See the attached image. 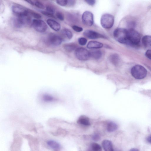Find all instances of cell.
Listing matches in <instances>:
<instances>
[{
  "mask_svg": "<svg viewBox=\"0 0 151 151\" xmlns=\"http://www.w3.org/2000/svg\"><path fill=\"white\" fill-rule=\"evenodd\" d=\"M26 1L29 4H30L32 5H34V1L27 0V1Z\"/></svg>",
  "mask_w": 151,
  "mask_h": 151,
  "instance_id": "cell-37",
  "label": "cell"
},
{
  "mask_svg": "<svg viewBox=\"0 0 151 151\" xmlns=\"http://www.w3.org/2000/svg\"><path fill=\"white\" fill-rule=\"evenodd\" d=\"M140 40V35L136 31L133 29L128 30L127 44L137 45L139 43Z\"/></svg>",
  "mask_w": 151,
  "mask_h": 151,
  "instance_id": "cell-3",
  "label": "cell"
},
{
  "mask_svg": "<svg viewBox=\"0 0 151 151\" xmlns=\"http://www.w3.org/2000/svg\"><path fill=\"white\" fill-rule=\"evenodd\" d=\"M109 60L112 64L116 65L119 61V56L116 54H112L109 56Z\"/></svg>",
  "mask_w": 151,
  "mask_h": 151,
  "instance_id": "cell-20",
  "label": "cell"
},
{
  "mask_svg": "<svg viewBox=\"0 0 151 151\" xmlns=\"http://www.w3.org/2000/svg\"><path fill=\"white\" fill-rule=\"evenodd\" d=\"M63 39L60 37L55 34L51 33L48 36L47 42L51 46H57L60 45Z\"/></svg>",
  "mask_w": 151,
  "mask_h": 151,
  "instance_id": "cell-7",
  "label": "cell"
},
{
  "mask_svg": "<svg viewBox=\"0 0 151 151\" xmlns=\"http://www.w3.org/2000/svg\"><path fill=\"white\" fill-rule=\"evenodd\" d=\"M78 41L80 45L83 46L86 44L87 42V40L84 37H81L78 38Z\"/></svg>",
  "mask_w": 151,
  "mask_h": 151,
  "instance_id": "cell-27",
  "label": "cell"
},
{
  "mask_svg": "<svg viewBox=\"0 0 151 151\" xmlns=\"http://www.w3.org/2000/svg\"><path fill=\"white\" fill-rule=\"evenodd\" d=\"M90 57L95 59H100L101 57L102 54L99 50H94L90 52Z\"/></svg>",
  "mask_w": 151,
  "mask_h": 151,
  "instance_id": "cell-19",
  "label": "cell"
},
{
  "mask_svg": "<svg viewBox=\"0 0 151 151\" xmlns=\"http://www.w3.org/2000/svg\"><path fill=\"white\" fill-rule=\"evenodd\" d=\"M86 151H102V149L99 144L93 142L89 145Z\"/></svg>",
  "mask_w": 151,
  "mask_h": 151,
  "instance_id": "cell-17",
  "label": "cell"
},
{
  "mask_svg": "<svg viewBox=\"0 0 151 151\" xmlns=\"http://www.w3.org/2000/svg\"><path fill=\"white\" fill-rule=\"evenodd\" d=\"M28 14L31 17H33L37 19H40L41 16L39 14L31 10H29Z\"/></svg>",
  "mask_w": 151,
  "mask_h": 151,
  "instance_id": "cell-22",
  "label": "cell"
},
{
  "mask_svg": "<svg viewBox=\"0 0 151 151\" xmlns=\"http://www.w3.org/2000/svg\"><path fill=\"white\" fill-rule=\"evenodd\" d=\"M56 16L59 19L63 21L64 19V16L63 13L60 12H57L56 13Z\"/></svg>",
  "mask_w": 151,
  "mask_h": 151,
  "instance_id": "cell-29",
  "label": "cell"
},
{
  "mask_svg": "<svg viewBox=\"0 0 151 151\" xmlns=\"http://www.w3.org/2000/svg\"><path fill=\"white\" fill-rule=\"evenodd\" d=\"M82 19L83 23L87 26H91L93 23V14L89 11H85L83 13Z\"/></svg>",
  "mask_w": 151,
  "mask_h": 151,
  "instance_id": "cell-9",
  "label": "cell"
},
{
  "mask_svg": "<svg viewBox=\"0 0 151 151\" xmlns=\"http://www.w3.org/2000/svg\"><path fill=\"white\" fill-rule=\"evenodd\" d=\"M114 151H121L120 150H119L116 149L115 150H114Z\"/></svg>",
  "mask_w": 151,
  "mask_h": 151,
  "instance_id": "cell-39",
  "label": "cell"
},
{
  "mask_svg": "<svg viewBox=\"0 0 151 151\" xmlns=\"http://www.w3.org/2000/svg\"><path fill=\"white\" fill-rule=\"evenodd\" d=\"M92 139L95 141H98L100 139V136L98 134L95 133L93 134L92 136Z\"/></svg>",
  "mask_w": 151,
  "mask_h": 151,
  "instance_id": "cell-30",
  "label": "cell"
},
{
  "mask_svg": "<svg viewBox=\"0 0 151 151\" xmlns=\"http://www.w3.org/2000/svg\"><path fill=\"white\" fill-rule=\"evenodd\" d=\"M12 8L13 13L17 16L28 14L29 10L21 5L17 4L13 5Z\"/></svg>",
  "mask_w": 151,
  "mask_h": 151,
  "instance_id": "cell-8",
  "label": "cell"
},
{
  "mask_svg": "<svg viewBox=\"0 0 151 151\" xmlns=\"http://www.w3.org/2000/svg\"><path fill=\"white\" fill-rule=\"evenodd\" d=\"M77 123L79 124L85 126H88L90 125L89 118L85 116H80L78 120Z\"/></svg>",
  "mask_w": 151,
  "mask_h": 151,
  "instance_id": "cell-15",
  "label": "cell"
},
{
  "mask_svg": "<svg viewBox=\"0 0 151 151\" xmlns=\"http://www.w3.org/2000/svg\"><path fill=\"white\" fill-rule=\"evenodd\" d=\"M68 4L70 5H73L75 3V1L74 0H68Z\"/></svg>",
  "mask_w": 151,
  "mask_h": 151,
  "instance_id": "cell-35",
  "label": "cell"
},
{
  "mask_svg": "<svg viewBox=\"0 0 151 151\" xmlns=\"http://www.w3.org/2000/svg\"><path fill=\"white\" fill-rule=\"evenodd\" d=\"M47 22L48 25L55 31H58L60 29V24L54 20L48 19L47 20Z\"/></svg>",
  "mask_w": 151,
  "mask_h": 151,
  "instance_id": "cell-11",
  "label": "cell"
},
{
  "mask_svg": "<svg viewBox=\"0 0 151 151\" xmlns=\"http://www.w3.org/2000/svg\"><path fill=\"white\" fill-rule=\"evenodd\" d=\"M104 151H114L111 142L108 140H104L102 143Z\"/></svg>",
  "mask_w": 151,
  "mask_h": 151,
  "instance_id": "cell-12",
  "label": "cell"
},
{
  "mask_svg": "<svg viewBox=\"0 0 151 151\" xmlns=\"http://www.w3.org/2000/svg\"><path fill=\"white\" fill-rule=\"evenodd\" d=\"M63 47L67 51L70 52L76 49V46L74 43H69L64 44Z\"/></svg>",
  "mask_w": 151,
  "mask_h": 151,
  "instance_id": "cell-21",
  "label": "cell"
},
{
  "mask_svg": "<svg viewBox=\"0 0 151 151\" xmlns=\"http://www.w3.org/2000/svg\"><path fill=\"white\" fill-rule=\"evenodd\" d=\"M144 46L146 48L151 49V36L146 35L144 36L142 40Z\"/></svg>",
  "mask_w": 151,
  "mask_h": 151,
  "instance_id": "cell-16",
  "label": "cell"
},
{
  "mask_svg": "<svg viewBox=\"0 0 151 151\" xmlns=\"http://www.w3.org/2000/svg\"><path fill=\"white\" fill-rule=\"evenodd\" d=\"M86 2L90 5H93L95 3V1L94 0H86Z\"/></svg>",
  "mask_w": 151,
  "mask_h": 151,
  "instance_id": "cell-34",
  "label": "cell"
},
{
  "mask_svg": "<svg viewBox=\"0 0 151 151\" xmlns=\"http://www.w3.org/2000/svg\"><path fill=\"white\" fill-rule=\"evenodd\" d=\"M147 141L151 144V135L149 136L147 138Z\"/></svg>",
  "mask_w": 151,
  "mask_h": 151,
  "instance_id": "cell-36",
  "label": "cell"
},
{
  "mask_svg": "<svg viewBox=\"0 0 151 151\" xmlns=\"http://www.w3.org/2000/svg\"><path fill=\"white\" fill-rule=\"evenodd\" d=\"M103 44L96 41H91L88 43L87 47L89 49H98L101 48Z\"/></svg>",
  "mask_w": 151,
  "mask_h": 151,
  "instance_id": "cell-13",
  "label": "cell"
},
{
  "mask_svg": "<svg viewBox=\"0 0 151 151\" xmlns=\"http://www.w3.org/2000/svg\"><path fill=\"white\" fill-rule=\"evenodd\" d=\"M75 54L76 58L81 60H86L90 58V52L83 48L76 49L75 52Z\"/></svg>",
  "mask_w": 151,
  "mask_h": 151,
  "instance_id": "cell-5",
  "label": "cell"
},
{
  "mask_svg": "<svg viewBox=\"0 0 151 151\" xmlns=\"http://www.w3.org/2000/svg\"><path fill=\"white\" fill-rule=\"evenodd\" d=\"M47 145L52 149L58 150L61 148L60 144L57 142L52 140H49L47 142Z\"/></svg>",
  "mask_w": 151,
  "mask_h": 151,
  "instance_id": "cell-14",
  "label": "cell"
},
{
  "mask_svg": "<svg viewBox=\"0 0 151 151\" xmlns=\"http://www.w3.org/2000/svg\"><path fill=\"white\" fill-rule=\"evenodd\" d=\"M42 14H43L46 16H48L49 17H55L54 15L53 14H52L50 13L47 12L46 11H42Z\"/></svg>",
  "mask_w": 151,
  "mask_h": 151,
  "instance_id": "cell-33",
  "label": "cell"
},
{
  "mask_svg": "<svg viewBox=\"0 0 151 151\" xmlns=\"http://www.w3.org/2000/svg\"><path fill=\"white\" fill-rule=\"evenodd\" d=\"M34 5L35 6L37 7L40 9H43L44 7V5L42 3L39 1H34Z\"/></svg>",
  "mask_w": 151,
  "mask_h": 151,
  "instance_id": "cell-26",
  "label": "cell"
},
{
  "mask_svg": "<svg viewBox=\"0 0 151 151\" xmlns=\"http://www.w3.org/2000/svg\"><path fill=\"white\" fill-rule=\"evenodd\" d=\"M46 11L54 15L55 9L52 6L50 5H47L46 6Z\"/></svg>",
  "mask_w": 151,
  "mask_h": 151,
  "instance_id": "cell-25",
  "label": "cell"
},
{
  "mask_svg": "<svg viewBox=\"0 0 151 151\" xmlns=\"http://www.w3.org/2000/svg\"><path fill=\"white\" fill-rule=\"evenodd\" d=\"M132 76L135 78L141 79L144 78L147 74V71L143 66L137 65L134 66L131 71Z\"/></svg>",
  "mask_w": 151,
  "mask_h": 151,
  "instance_id": "cell-2",
  "label": "cell"
},
{
  "mask_svg": "<svg viewBox=\"0 0 151 151\" xmlns=\"http://www.w3.org/2000/svg\"><path fill=\"white\" fill-rule=\"evenodd\" d=\"M62 33L64 36L67 37L69 39H70L72 37V33L68 29H63L62 31Z\"/></svg>",
  "mask_w": 151,
  "mask_h": 151,
  "instance_id": "cell-23",
  "label": "cell"
},
{
  "mask_svg": "<svg viewBox=\"0 0 151 151\" xmlns=\"http://www.w3.org/2000/svg\"><path fill=\"white\" fill-rule=\"evenodd\" d=\"M56 3L59 5L61 6H65L68 4L67 0H57L56 1Z\"/></svg>",
  "mask_w": 151,
  "mask_h": 151,
  "instance_id": "cell-28",
  "label": "cell"
},
{
  "mask_svg": "<svg viewBox=\"0 0 151 151\" xmlns=\"http://www.w3.org/2000/svg\"><path fill=\"white\" fill-rule=\"evenodd\" d=\"M100 22L101 25L104 28L110 29L113 27L114 24V17L110 14H104L101 17Z\"/></svg>",
  "mask_w": 151,
  "mask_h": 151,
  "instance_id": "cell-4",
  "label": "cell"
},
{
  "mask_svg": "<svg viewBox=\"0 0 151 151\" xmlns=\"http://www.w3.org/2000/svg\"><path fill=\"white\" fill-rule=\"evenodd\" d=\"M115 39L119 43L127 44L128 42V30L123 28H118L114 32Z\"/></svg>",
  "mask_w": 151,
  "mask_h": 151,
  "instance_id": "cell-1",
  "label": "cell"
},
{
  "mask_svg": "<svg viewBox=\"0 0 151 151\" xmlns=\"http://www.w3.org/2000/svg\"><path fill=\"white\" fill-rule=\"evenodd\" d=\"M13 24L14 27L17 28H20L23 27L20 20L17 17L13 19Z\"/></svg>",
  "mask_w": 151,
  "mask_h": 151,
  "instance_id": "cell-24",
  "label": "cell"
},
{
  "mask_svg": "<svg viewBox=\"0 0 151 151\" xmlns=\"http://www.w3.org/2000/svg\"><path fill=\"white\" fill-rule=\"evenodd\" d=\"M32 24L34 29L40 32H44L47 29L46 24L43 21L40 19H34Z\"/></svg>",
  "mask_w": 151,
  "mask_h": 151,
  "instance_id": "cell-6",
  "label": "cell"
},
{
  "mask_svg": "<svg viewBox=\"0 0 151 151\" xmlns=\"http://www.w3.org/2000/svg\"><path fill=\"white\" fill-rule=\"evenodd\" d=\"M129 151H139L138 150L137 148H133L131 149Z\"/></svg>",
  "mask_w": 151,
  "mask_h": 151,
  "instance_id": "cell-38",
  "label": "cell"
},
{
  "mask_svg": "<svg viewBox=\"0 0 151 151\" xmlns=\"http://www.w3.org/2000/svg\"><path fill=\"white\" fill-rule=\"evenodd\" d=\"M118 128L117 124L113 122H109L106 126V129L108 132H112L116 130Z\"/></svg>",
  "mask_w": 151,
  "mask_h": 151,
  "instance_id": "cell-18",
  "label": "cell"
},
{
  "mask_svg": "<svg viewBox=\"0 0 151 151\" xmlns=\"http://www.w3.org/2000/svg\"><path fill=\"white\" fill-rule=\"evenodd\" d=\"M145 55L147 58L151 60V50H147L146 52Z\"/></svg>",
  "mask_w": 151,
  "mask_h": 151,
  "instance_id": "cell-32",
  "label": "cell"
},
{
  "mask_svg": "<svg viewBox=\"0 0 151 151\" xmlns=\"http://www.w3.org/2000/svg\"><path fill=\"white\" fill-rule=\"evenodd\" d=\"M84 36L86 37L92 39H96L100 38H104L105 37L98 33L91 30L85 31L83 33Z\"/></svg>",
  "mask_w": 151,
  "mask_h": 151,
  "instance_id": "cell-10",
  "label": "cell"
},
{
  "mask_svg": "<svg viewBox=\"0 0 151 151\" xmlns=\"http://www.w3.org/2000/svg\"><path fill=\"white\" fill-rule=\"evenodd\" d=\"M72 28L74 31L77 32H81L83 30L82 28L76 25L73 26H72Z\"/></svg>",
  "mask_w": 151,
  "mask_h": 151,
  "instance_id": "cell-31",
  "label": "cell"
}]
</instances>
